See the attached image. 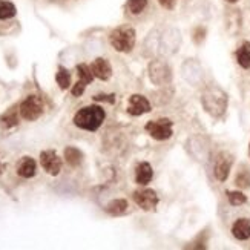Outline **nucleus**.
<instances>
[{"mask_svg":"<svg viewBox=\"0 0 250 250\" xmlns=\"http://www.w3.org/2000/svg\"><path fill=\"white\" fill-rule=\"evenodd\" d=\"M104 117H106V112L102 106H97V104L84 106L74 115V125L80 129L94 132V130H97L102 126V123L104 122Z\"/></svg>","mask_w":250,"mask_h":250,"instance_id":"obj_1","label":"nucleus"},{"mask_svg":"<svg viewBox=\"0 0 250 250\" xmlns=\"http://www.w3.org/2000/svg\"><path fill=\"white\" fill-rule=\"evenodd\" d=\"M203 106L206 112H209L212 117H221L226 112L227 107V95L223 89L216 88V86H210L204 91L203 94Z\"/></svg>","mask_w":250,"mask_h":250,"instance_id":"obj_2","label":"nucleus"},{"mask_svg":"<svg viewBox=\"0 0 250 250\" xmlns=\"http://www.w3.org/2000/svg\"><path fill=\"white\" fill-rule=\"evenodd\" d=\"M109 42L115 51L118 52H130L135 46L137 42V34L135 29L130 26H118L115 28L111 36H109Z\"/></svg>","mask_w":250,"mask_h":250,"instance_id":"obj_3","label":"nucleus"},{"mask_svg":"<svg viewBox=\"0 0 250 250\" xmlns=\"http://www.w3.org/2000/svg\"><path fill=\"white\" fill-rule=\"evenodd\" d=\"M43 111H45V106H43V102L39 95H28L19 106L20 117L28 122H34L40 118Z\"/></svg>","mask_w":250,"mask_h":250,"instance_id":"obj_4","label":"nucleus"},{"mask_svg":"<svg viewBox=\"0 0 250 250\" xmlns=\"http://www.w3.org/2000/svg\"><path fill=\"white\" fill-rule=\"evenodd\" d=\"M172 122L169 118H160V120H152L146 125V132L158 141L167 140L172 137L173 130H172Z\"/></svg>","mask_w":250,"mask_h":250,"instance_id":"obj_5","label":"nucleus"},{"mask_svg":"<svg viewBox=\"0 0 250 250\" xmlns=\"http://www.w3.org/2000/svg\"><path fill=\"white\" fill-rule=\"evenodd\" d=\"M149 77L154 84H166L170 80V69L161 60H154L149 64Z\"/></svg>","mask_w":250,"mask_h":250,"instance_id":"obj_6","label":"nucleus"},{"mask_svg":"<svg viewBox=\"0 0 250 250\" xmlns=\"http://www.w3.org/2000/svg\"><path fill=\"white\" fill-rule=\"evenodd\" d=\"M40 165L49 175H59L62 170V158L57 155L56 150H43L40 154Z\"/></svg>","mask_w":250,"mask_h":250,"instance_id":"obj_7","label":"nucleus"},{"mask_svg":"<svg viewBox=\"0 0 250 250\" xmlns=\"http://www.w3.org/2000/svg\"><path fill=\"white\" fill-rule=\"evenodd\" d=\"M232 163H233V157L230 154H227V152L218 154V157L215 160V166H213L215 178L218 181H226L232 169Z\"/></svg>","mask_w":250,"mask_h":250,"instance_id":"obj_8","label":"nucleus"},{"mask_svg":"<svg viewBox=\"0 0 250 250\" xmlns=\"http://www.w3.org/2000/svg\"><path fill=\"white\" fill-rule=\"evenodd\" d=\"M134 201L138 204V208L143 210H152L157 208L158 204V197L155 190L152 189H141L134 192Z\"/></svg>","mask_w":250,"mask_h":250,"instance_id":"obj_9","label":"nucleus"},{"mask_svg":"<svg viewBox=\"0 0 250 250\" xmlns=\"http://www.w3.org/2000/svg\"><path fill=\"white\" fill-rule=\"evenodd\" d=\"M150 111V103L147 102L146 97L140 95V94H134L130 95L129 99V106H127V112L130 115H143V114H147Z\"/></svg>","mask_w":250,"mask_h":250,"instance_id":"obj_10","label":"nucleus"},{"mask_svg":"<svg viewBox=\"0 0 250 250\" xmlns=\"http://www.w3.org/2000/svg\"><path fill=\"white\" fill-rule=\"evenodd\" d=\"M91 69H92V74L94 77L100 79V80H109L111 75H112V68H111V63L107 62L106 59H95L91 64Z\"/></svg>","mask_w":250,"mask_h":250,"instance_id":"obj_11","label":"nucleus"},{"mask_svg":"<svg viewBox=\"0 0 250 250\" xmlns=\"http://www.w3.org/2000/svg\"><path fill=\"white\" fill-rule=\"evenodd\" d=\"M37 172V163L31 157H23L17 165V173L21 178H32Z\"/></svg>","mask_w":250,"mask_h":250,"instance_id":"obj_12","label":"nucleus"},{"mask_svg":"<svg viewBox=\"0 0 250 250\" xmlns=\"http://www.w3.org/2000/svg\"><path fill=\"white\" fill-rule=\"evenodd\" d=\"M232 235L236 240L244 241L250 238V220L249 218H240L236 220L232 226Z\"/></svg>","mask_w":250,"mask_h":250,"instance_id":"obj_13","label":"nucleus"},{"mask_svg":"<svg viewBox=\"0 0 250 250\" xmlns=\"http://www.w3.org/2000/svg\"><path fill=\"white\" fill-rule=\"evenodd\" d=\"M152 177H154V170H152L149 163H140L135 169V181L145 186V184H149L152 181Z\"/></svg>","mask_w":250,"mask_h":250,"instance_id":"obj_14","label":"nucleus"},{"mask_svg":"<svg viewBox=\"0 0 250 250\" xmlns=\"http://www.w3.org/2000/svg\"><path fill=\"white\" fill-rule=\"evenodd\" d=\"M64 160H66V163L71 167H79L83 161V154L80 149L74 146H68L64 149Z\"/></svg>","mask_w":250,"mask_h":250,"instance_id":"obj_15","label":"nucleus"},{"mask_svg":"<svg viewBox=\"0 0 250 250\" xmlns=\"http://www.w3.org/2000/svg\"><path fill=\"white\" fill-rule=\"evenodd\" d=\"M236 60L241 68L244 69L250 68V43L249 42H243L241 46L236 49Z\"/></svg>","mask_w":250,"mask_h":250,"instance_id":"obj_16","label":"nucleus"},{"mask_svg":"<svg viewBox=\"0 0 250 250\" xmlns=\"http://www.w3.org/2000/svg\"><path fill=\"white\" fill-rule=\"evenodd\" d=\"M104 210L109 215H112V216H120L127 210V201L122 200V198L120 200H112L109 204L106 206Z\"/></svg>","mask_w":250,"mask_h":250,"instance_id":"obj_17","label":"nucleus"},{"mask_svg":"<svg viewBox=\"0 0 250 250\" xmlns=\"http://www.w3.org/2000/svg\"><path fill=\"white\" fill-rule=\"evenodd\" d=\"M56 80H57V84L60 86V89L66 91L71 84V74L66 68L63 66H59V71L56 74Z\"/></svg>","mask_w":250,"mask_h":250,"instance_id":"obj_18","label":"nucleus"},{"mask_svg":"<svg viewBox=\"0 0 250 250\" xmlns=\"http://www.w3.org/2000/svg\"><path fill=\"white\" fill-rule=\"evenodd\" d=\"M17 14L16 6L6 2V0H0V20H6V19H13Z\"/></svg>","mask_w":250,"mask_h":250,"instance_id":"obj_19","label":"nucleus"},{"mask_svg":"<svg viewBox=\"0 0 250 250\" xmlns=\"http://www.w3.org/2000/svg\"><path fill=\"white\" fill-rule=\"evenodd\" d=\"M0 122L3 123L5 127H13L16 125H19V115H17V109L13 107L11 111L5 112L2 117H0Z\"/></svg>","mask_w":250,"mask_h":250,"instance_id":"obj_20","label":"nucleus"},{"mask_svg":"<svg viewBox=\"0 0 250 250\" xmlns=\"http://www.w3.org/2000/svg\"><path fill=\"white\" fill-rule=\"evenodd\" d=\"M127 9L130 14H141L147 6V0H127Z\"/></svg>","mask_w":250,"mask_h":250,"instance_id":"obj_21","label":"nucleus"},{"mask_svg":"<svg viewBox=\"0 0 250 250\" xmlns=\"http://www.w3.org/2000/svg\"><path fill=\"white\" fill-rule=\"evenodd\" d=\"M77 74H79V77L82 82H84L86 84H89L92 80H94V74H92V69L91 66H88V64H77Z\"/></svg>","mask_w":250,"mask_h":250,"instance_id":"obj_22","label":"nucleus"},{"mask_svg":"<svg viewBox=\"0 0 250 250\" xmlns=\"http://www.w3.org/2000/svg\"><path fill=\"white\" fill-rule=\"evenodd\" d=\"M235 184L240 189H249L250 188V172L247 169H241L240 173L236 175Z\"/></svg>","mask_w":250,"mask_h":250,"instance_id":"obj_23","label":"nucleus"},{"mask_svg":"<svg viewBox=\"0 0 250 250\" xmlns=\"http://www.w3.org/2000/svg\"><path fill=\"white\" fill-rule=\"evenodd\" d=\"M227 200L232 206H241L247 201V197L243 192H227Z\"/></svg>","mask_w":250,"mask_h":250,"instance_id":"obj_24","label":"nucleus"},{"mask_svg":"<svg viewBox=\"0 0 250 250\" xmlns=\"http://www.w3.org/2000/svg\"><path fill=\"white\" fill-rule=\"evenodd\" d=\"M86 86H88V84H86L84 82H82V80H79L77 83H75L74 84V88H72V95L74 97H80L83 92H84V89H86Z\"/></svg>","mask_w":250,"mask_h":250,"instance_id":"obj_25","label":"nucleus"},{"mask_svg":"<svg viewBox=\"0 0 250 250\" xmlns=\"http://www.w3.org/2000/svg\"><path fill=\"white\" fill-rule=\"evenodd\" d=\"M94 100H95V102H107V103H114V102H115V97H114V94H109V95L100 94V95H95V97H94Z\"/></svg>","mask_w":250,"mask_h":250,"instance_id":"obj_26","label":"nucleus"},{"mask_svg":"<svg viewBox=\"0 0 250 250\" xmlns=\"http://www.w3.org/2000/svg\"><path fill=\"white\" fill-rule=\"evenodd\" d=\"M158 2L165 9H173L177 5V0H158Z\"/></svg>","mask_w":250,"mask_h":250,"instance_id":"obj_27","label":"nucleus"},{"mask_svg":"<svg viewBox=\"0 0 250 250\" xmlns=\"http://www.w3.org/2000/svg\"><path fill=\"white\" fill-rule=\"evenodd\" d=\"M204 34H206V31L203 29V28H198L197 31H195V36H193V40L197 42V43H200L203 39H204Z\"/></svg>","mask_w":250,"mask_h":250,"instance_id":"obj_28","label":"nucleus"},{"mask_svg":"<svg viewBox=\"0 0 250 250\" xmlns=\"http://www.w3.org/2000/svg\"><path fill=\"white\" fill-rule=\"evenodd\" d=\"M226 2H229V3H236L238 0H226Z\"/></svg>","mask_w":250,"mask_h":250,"instance_id":"obj_29","label":"nucleus"},{"mask_svg":"<svg viewBox=\"0 0 250 250\" xmlns=\"http://www.w3.org/2000/svg\"><path fill=\"white\" fill-rule=\"evenodd\" d=\"M249 154H250V147H249Z\"/></svg>","mask_w":250,"mask_h":250,"instance_id":"obj_30","label":"nucleus"},{"mask_svg":"<svg viewBox=\"0 0 250 250\" xmlns=\"http://www.w3.org/2000/svg\"><path fill=\"white\" fill-rule=\"evenodd\" d=\"M0 173H2V169H0Z\"/></svg>","mask_w":250,"mask_h":250,"instance_id":"obj_31","label":"nucleus"}]
</instances>
